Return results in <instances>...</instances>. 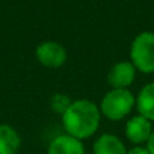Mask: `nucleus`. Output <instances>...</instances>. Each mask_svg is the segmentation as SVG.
Listing matches in <instances>:
<instances>
[{"instance_id":"5","label":"nucleus","mask_w":154,"mask_h":154,"mask_svg":"<svg viewBox=\"0 0 154 154\" xmlns=\"http://www.w3.org/2000/svg\"><path fill=\"white\" fill-rule=\"evenodd\" d=\"M153 133V126L149 119H146L142 115H137L127 120L125 128L126 138L134 143L135 146H141L142 143H146L149 141L150 135Z\"/></svg>"},{"instance_id":"11","label":"nucleus","mask_w":154,"mask_h":154,"mask_svg":"<svg viewBox=\"0 0 154 154\" xmlns=\"http://www.w3.org/2000/svg\"><path fill=\"white\" fill-rule=\"evenodd\" d=\"M70 104H72L70 99L66 95H64V93H56L50 100L51 109H53L54 112H57V114H61V115L66 111L68 107H69Z\"/></svg>"},{"instance_id":"1","label":"nucleus","mask_w":154,"mask_h":154,"mask_svg":"<svg viewBox=\"0 0 154 154\" xmlns=\"http://www.w3.org/2000/svg\"><path fill=\"white\" fill-rule=\"evenodd\" d=\"M62 126L66 134L80 139H87L97 131L101 112L97 104L87 99L72 101L68 109L61 115Z\"/></svg>"},{"instance_id":"6","label":"nucleus","mask_w":154,"mask_h":154,"mask_svg":"<svg viewBox=\"0 0 154 154\" xmlns=\"http://www.w3.org/2000/svg\"><path fill=\"white\" fill-rule=\"evenodd\" d=\"M135 66L128 61L116 62L109 69L107 75V81L112 87V89H128L135 80Z\"/></svg>"},{"instance_id":"12","label":"nucleus","mask_w":154,"mask_h":154,"mask_svg":"<svg viewBox=\"0 0 154 154\" xmlns=\"http://www.w3.org/2000/svg\"><path fill=\"white\" fill-rule=\"evenodd\" d=\"M127 154H150L149 150L143 146H134L133 149L127 150Z\"/></svg>"},{"instance_id":"4","label":"nucleus","mask_w":154,"mask_h":154,"mask_svg":"<svg viewBox=\"0 0 154 154\" xmlns=\"http://www.w3.org/2000/svg\"><path fill=\"white\" fill-rule=\"evenodd\" d=\"M38 61L48 68H60L66 61V49L58 42L54 41H46L42 42L35 50Z\"/></svg>"},{"instance_id":"3","label":"nucleus","mask_w":154,"mask_h":154,"mask_svg":"<svg viewBox=\"0 0 154 154\" xmlns=\"http://www.w3.org/2000/svg\"><path fill=\"white\" fill-rule=\"evenodd\" d=\"M131 64L142 73L154 72V32L143 31L134 38L130 48Z\"/></svg>"},{"instance_id":"2","label":"nucleus","mask_w":154,"mask_h":154,"mask_svg":"<svg viewBox=\"0 0 154 154\" xmlns=\"http://www.w3.org/2000/svg\"><path fill=\"white\" fill-rule=\"evenodd\" d=\"M135 106V99L130 89H111L104 95L100 103L101 115L109 120H122Z\"/></svg>"},{"instance_id":"13","label":"nucleus","mask_w":154,"mask_h":154,"mask_svg":"<svg viewBox=\"0 0 154 154\" xmlns=\"http://www.w3.org/2000/svg\"><path fill=\"white\" fill-rule=\"evenodd\" d=\"M146 149L149 150V153H150V154H154V130H153L152 135H150L149 141L146 142Z\"/></svg>"},{"instance_id":"8","label":"nucleus","mask_w":154,"mask_h":154,"mask_svg":"<svg viewBox=\"0 0 154 154\" xmlns=\"http://www.w3.org/2000/svg\"><path fill=\"white\" fill-rule=\"evenodd\" d=\"M93 154H127V149L119 137L106 133L95 141Z\"/></svg>"},{"instance_id":"10","label":"nucleus","mask_w":154,"mask_h":154,"mask_svg":"<svg viewBox=\"0 0 154 154\" xmlns=\"http://www.w3.org/2000/svg\"><path fill=\"white\" fill-rule=\"evenodd\" d=\"M20 135L10 125H0V154H16L20 149Z\"/></svg>"},{"instance_id":"7","label":"nucleus","mask_w":154,"mask_h":154,"mask_svg":"<svg viewBox=\"0 0 154 154\" xmlns=\"http://www.w3.org/2000/svg\"><path fill=\"white\" fill-rule=\"evenodd\" d=\"M48 154H85V147L82 141L69 134H62L49 143Z\"/></svg>"},{"instance_id":"9","label":"nucleus","mask_w":154,"mask_h":154,"mask_svg":"<svg viewBox=\"0 0 154 154\" xmlns=\"http://www.w3.org/2000/svg\"><path fill=\"white\" fill-rule=\"evenodd\" d=\"M135 106L139 115L154 122V82H149L139 91Z\"/></svg>"}]
</instances>
